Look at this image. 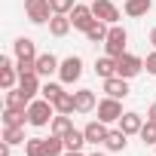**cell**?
<instances>
[{
    "instance_id": "18",
    "label": "cell",
    "mask_w": 156,
    "mask_h": 156,
    "mask_svg": "<svg viewBox=\"0 0 156 156\" xmlns=\"http://www.w3.org/2000/svg\"><path fill=\"white\" fill-rule=\"evenodd\" d=\"M119 129H122L126 135H141V129H144L141 113H122V116H119Z\"/></svg>"
},
{
    "instance_id": "7",
    "label": "cell",
    "mask_w": 156,
    "mask_h": 156,
    "mask_svg": "<svg viewBox=\"0 0 156 156\" xmlns=\"http://www.w3.org/2000/svg\"><path fill=\"white\" fill-rule=\"evenodd\" d=\"M119 116H122V104H119V98H104V101H98V119L101 122H119Z\"/></svg>"
},
{
    "instance_id": "33",
    "label": "cell",
    "mask_w": 156,
    "mask_h": 156,
    "mask_svg": "<svg viewBox=\"0 0 156 156\" xmlns=\"http://www.w3.org/2000/svg\"><path fill=\"white\" fill-rule=\"evenodd\" d=\"M147 119H150V122H156V101L150 104V110H147Z\"/></svg>"
},
{
    "instance_id": "1",
    "label": "cell",
    "mask_w": 156,
    "mask_h": 156,
    "mask_svg": "<svg viewBox=\"0 0 156 156\" xmlns=\"http://www.w3.org/2000/svg\"><path fill=\"white\" fill-rule=\"evenodd\" d=\"M52 119H55V104H52V101H46V98L37 101V98H34V101L28 104V122H31V126L40 129V126H49Z\"/></svg>"
},
{
    "instance_id": "13",
    "label": "cell",
    "mask_w": 156,
    "mask_h": 156,
    "mask_svg": "<svg viewBox=\"0 0 156 156\" xmlns=\"http://www.w3.org/2000/svg\"><path fill=\"white\" fill-rule=\"evenodd\" d=\"M73 104H76V113H92V110L98 107L92 89H80V92H73Z\"/></svg>"
},
{
    "instance_id": "4",
    "label": "cell",
    "mask_w": 156,
    "mask_h": 156,
    "mask_svg": "<svg viewBox=\"0 0 156 156\" xmlns=\"http://www.w3.org/2000/svg\"><path fill=\"white\" fill-rule=\"evenodd\" d=\"M25 12H28V19H31L34 25H43V22H49V19L55 16L49 0H25Z\"/></svg>"
},
{
    "instance_id": "32",
    "label": "cell",
    "mask_w": 156,
    "mask_h": 156,
    "mask_svg": "<svg viewBox=\"0 0 156 156\" xmlns=\"http://www.w3.org/2000/svg\"><path fill=\"white\" fill-rule=\"evenodd\" d=\"M144 67H147V73H153V76H156V52H150V55H147Z\"/></svg>"
},
{
    "instance_id": "17",
    "label": "cell",
    "mask_w": 156,
    "mask_h": 156,
    "mask_svg": "<svg viewBox=\"0 0 156 156\" xmlns=\"http://www.w3.org/2000/svg\"><path fill=\"white\" fill-rule=\"evenodd\" d=\"M104 92L110 95V98H126L129 95V83L122 80V76H110V80H104Z\"/></svg>"
},
{
    "instance_id": "10",
    "label": "cell",
    "mask_w": 156,
    "mask_h": 156,
    "mask_svg": "<svg viewBox=\"0 0 156 156\" xmlns=\"http://www.w3.org/2000/svg\"><path fill=\"white\" fill-rule=\"evenodd\" d=\"M12 49H16V58L19 61H37V43L31 37H19L12 43Z\"/></svg>"
},
{
    "instance_id": "25",
    "label": "cell",
    "mask_w": 156,
    "mask_h": 156,
    "mask_svg": "<svg viewBox=\"0 0 156 156\" xmlns=\"http://www.w3.org/2000/svg\"><path fill=\"white\" fill-rule=\"evenodd\" d=\"M25 122H28V110L3 107V126H25Z\"/></svg>"
},
{
    "instance_id": "24",
    "label": "cell",
    "mask_w": 156,
    "mask_h": 156,
    "mask_svg": "<svg viewBox=\"0 0 156 156\" xmlns=\"http://www.w3.org/2000/svg\"><path fill=\"white\" fill-rule=\"evenodd\" d=\"M107 34H110V28H107V22H101V19L86 31V37H89L92 43H104V40H107Z\"/></svg>"
},
{
    "instance_id": "31",
    "label": "cell",
    "mask_w": 156,
    "mask_h": 156,
    "mask_svg": "<svg viewBox=\"0 0 156 156\" xmlns=\"http://www.w3.org/2000/svg\"><path fill=\"white\" fill-rule=\"evenodd\" d=\"M49 3H52V12H64V16H67L73 6H76L73 0H49Z\"/></svg>"
},
{
    "instance_id": "21",
    "label": "cell",
    "mask_w": 156,
    "mask_h": 156,
    "mask_svg": "<svg viewBox=\"0 0 156 156\" xmlns=\"http://www.w3.org/2000/svg\"><path fill=\"white\" fill-rule=\"evenodd\" d=\"M6 107H12V110H28V98H25V92L22 89H6V101H3Z\"/></svg>"
},
{
    "instance_id": "26",
    "label": "cell",
    "mask_w": 156,
    "mask_h": 156,
    "mask_svg": "<svg viewBox=\"0 0 156 156\" xmlns=\"http://www.w3.org/2000/svg\"><path fill=\"white\" fill-rule=\"evenodd\" d=\"M83 144H86V132H80V129H70L64 135V147L67 150H83Z\"/></svg>"
},
{
    "instance_id": "19",
    "label": "cell",
    "mask_w": 156,
    "mask_h": 156,
    "mask_svg": "<svg viewBox=\"0 0 156 156\" xmlns=\"http://www.w3.org/2000/svg\"><path fill=\"white\" fill-rule=\"evenodd\" d=\"M95 73L101 76V80L119 76V73H116V58H113V55H104V58H98V61H95Z\"/></svg>"
},
{
    "instance_id": "29",
    "label": "cell",
    "mask_w": 156,
    "mask_h": 156,
    "mask_svg": "<svg viewBox=\"0 0 156 156\" xmlns=\"http://www.w3.org/2000/svg\"><path fill=\"white\" fill-rule=\"evenodd\" d=\"M61 92H64V89H61V86H58V83H46V86H43V89H40V95H43V98H46V101H55V98H58V95H61Z\"/></svg>"
},
{
    "instance_id": "35",
    "label": "cell",
    "mask_w": 156,
    "mask_h": 156,
    "mask_svg": "<svg viewBox=\"0 0 156 156\" xmlns=\"http://www.w3.org/2000/svg\"><path fill=\"white\" fill-rule=\"evenodd\" d=\"M64 156H83L80 150H64Z\"/></svg>"
},
{
    "instance_id": "28",
    "label": "cell",
    "mask_w": 156,
    "mask_h": 156,
    "mask_svg": "<svg viewBox=\"0 0 156 156\" xmlns=\"http://www.w3.org/2000/svg\"><path fill=\"white\" fill-rule=\"evenodd\" d=\"M3 141L6 144H22L25 141V126H3Z\"/></svg>"
},
{
    "instance_id": "2",
    "label": "cell",
    "mask_w": 156,
    "mask_h": 156,
    "mask_svg": "<svg viewBox=\"0 0 156 156\" xmlns=\"http://www.w3.org/2000/svg\"><path fill=\"white\" fill-rule=\"evenodd\" d=\"M126 43H129V34H126V28H119V25H110V34H107V40H104V49H107V55H113V58L126 55Z\"/></svg>"
},
{
    "instance_id": "8",
    "label": "cell",
    "mask_w": 156,
    "mask_h": 156,
    "mask_svg": "<svg viewBox=\"0 0 156 156\" xmlns=\"http://www.w3.org/2000/svg\"><path fill=\"white\" fill-rule=\"evenodd\" d=\"M92 12H95V19H101V22H107V25H116L119 22V9H116V3H110V0H92Z\"/></svg>"
},
{
    "instance_id": "6",
    "label": "cell",
    "mask_w": 156,
    "mask_h": 156,
    "mask_svg": "<svg viewBox=\"0 0 156 156\" xmlns=\"http://www.w3.org/2000/svg\"><path fill=\"white\" fill-rule=\"evenodd\" d=\"M141 70H144V61H141L138 55L126 52V55H119V58H116V73L122 76V80H132V76H138Z\"/></svg>"
},
{
    "instance_id": "22",
    "label": "cell",
    "mask_w": 156,
    "mask_h": 156,
    "mask_svg": "<svg viewBox=\"0 0 156 156\" xmlns=\"http://www.w3.org/2000/svg\"><path fill=\"white\" fill-rule=\"evenodd\" d=\"M49 129H52V135H58V138H64L70 129H73V122H70V113H55V119L49 122Z\"/></svg>"
},
{
    "instance_id": "11",
    "label": "cell",
    "mask_w": 156,
    "mask_h": 156,
    "mask_svg": "<svg viewBox=\"0 0 156 156\" xmlns=\"http://www.w3.org/2000/svg\"><path fill=\"white\" fill-rule=\"evenodd\" d=\"M19 89L25 92V98H28V101H34V95L43 89V86H40V73H37V70L22 73V76H19Z\"/></svg>"
},
{
    "instance_id": "20",
    "label": "cell",
    "mask_w": 156,
    "mask_h": 156,
    "mask_svg": "<svg viewBox=\"0 0 156 156\" xmlns=\"http://www.w3.org/2000/svg\"><path fill=\"white\" fill-rule=\"evenodd\" d=\"M126 138H129V135H126L122 129H110V132H107V141H104V147H107L110 153H119V150H126V144H129Z\"/></svg>"
},
{
    "instance_id": "36",
    "label": "cell",
    "mask_w": 156,
    "mask_h": 156,
    "mask_svg": "<svg viewBox=\"0 0 156 156\" xmlns=\"http://www.w3.org/2000/svg\"><path fill=\"white\" fill-rule=\"evenodd\" d=\"M150 43H153V49H156V28L150 31Z\"/></svg>"
},
{
    "instance_id": "27",
    "label": "cell",
    "mask_w": 156,
    "mask_h": 156,
    "mask_svg": "<svg viewBox=\"0 0 156 156\" xmlns=\"http://www.w3.org/2000/svg\"><path fill=\"white\" fill-rule=\"evenodd\" d=\"M52 104H55V113H73V110H76V104H73V95H70V92H61Z\"/></svg>"
},
{
    "instance_id": "34",
    "label": "cell",
    "mask_w": 156,
    "mask_h": 156,
    "mask_svg": "<svg viewBox=\"0 0 156 156\" xmlns=\"http://www.w3.org/2000/svg\"><path fill=\"white\" fill-rule=\"evenodd\" d=\"M9 147H12V144H6V141H3V144H0V156H9V153H12Z\"/></svg>"
},
{
    "instance_id": "3",
    "label": "cell",
    "mask_w": 156,
    "mask_h": 156,
    "mask_svg": "<svg viewBox=\"0 0 156 156\" xmlns=\"http://www.w3.org/2000/svg\"><path fill=\"white\" fill-rule=\"evenodd\" d=\"M67 16H70V25H73L76 31H83V34H86V31L98 22V19H95V12H92V6H86V3H76Z\"/></svg>"
},
{
    "instance_id": "15",
    "label": "cell",
    "mask_w": 156,
    "mask_h": 156,
    "mask_svg": "<svg viewBox=\"0 0 156 156\" xmlns=\"http://www.w3.org/2000/svg\"><path fill=\"white\" fill-rule=\"evenodd\" d=\"M70 28H73V25H70V16H64V12H55V16L49 19V34H52V37H67Z\"/></svg>"
},
{
    "instance_id": "30",
    "label": "cell",
    "mask_w": 156,
    "mask_h": 156,
    "mask_svg": "<svg viewBox=\"0 0 156 156\" xmlns=\"http://www.w3.org/2000/svg\"><path fill=\"white\" fill-rule=\"evenodd\" d=\"M141 141L144 144H156V122H144V129H141Z\"/></svg>"
},
{
    "instance_id": "12",
    "label": "cell",
    "mask_w": 156,
    "mask_h": 156,
    "mask_svg": "<svg viewBox=\"0 0 156 156\" xmlns=\"http://www.w3.org/2000/svg\"><path fill=\"white\" fill-rule=\"evenodd\" d=\"M83 132H86V144H104L110 129H107V122H101V119H92V122H89Z\"/></svg>"
},
{
    "instance_id": "23",
    "label": "cell",
    "mask_w": 156,
    "mask_h": 156,
    "mask_svg": "<svg viewBox=\"0 0 156 156\" xmlns=\"http://www.w3.org/2000/svg\"><path fill=\"white\" fill-rule=\"evenodd\" d=\"M25 156H49L46 138H28L25 141Z\"/></svg>"
},
{
    "instance_id": "16",
    "label": "cell",
    "mask_w": 156,
    "mask_h": 156,
    "mask_svg": "<svg viewBox=\"0 0 156 156\" xmlns=\"http://www.w3.org/2000/svg\"><path fill=\"white\" fill-rule=\"evenodd\" d=\"M122 9H126L129 19H141V16H147V12L153 9V0H126Z\"/></svg>"
},
{
    "instance_id": "37",
    "label": "cell",
    "mask_w": 156,
    "mask_h": 156,
    "mask_svg": "<svg viewBox=\"0 0 156 156\" xmlns=\"http://www.w3.org/2000/svg\"><path fill=\"white\" fill-rule=\"evenodd\" d=\"M92 156H107V153H98V150H95V153H92Z\"/></svg>"
},
{
    "instance_id": "5",
    "label": "cell",
    "mask_w": 156,
    "mask_h": 156,
    "mask_svg": "<svg viewBox=\"0 0 156 156\" xmlns=\"http://www.w3.org/2000/svg\"><path fill=\"white\" fill-rule=\"evenodd\" d=\"M58 76H61V83H76L83 76V58L80 55H67L58 67Z\"/></svg>"
},
{
    "instance_id": "9",
    "label": "cell",
    "mask_w": 156,
    "mask_h": 156,
    "mask_svg": "<svg viewBox=\"0 0 156 156\" xmlns=\"http://www.w3.org/2000/svg\"><path fill=\"white\" fill-rule=\"evenodd\" d=\"M19 67H12V58L9 55H3L0 58V86H3V92L6 89H16V80H19Z\"/></svg>"
},
{
    "instance_id": "14",
    "label": "cell",
    "mask_w": 156,
    "mask_h": 156,
    "mask_svg": "<svg viewBox=\"0 0 156 156\" xmlns=\"http://www.w3.org/2000/svg\"><path fill=\"white\" fill-rule=\"evenodd\" d=\"M58 67H61V61L52 55V52H43V55H37V73L40 76H52V73H58Z\"/></svg>"
}]
</instances>
